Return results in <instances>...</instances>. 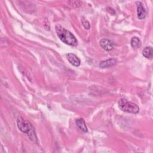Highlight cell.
Instances as JSON below:
<instances>
[{
	"label": "cell",
	"mask_w": 153,
	"mask_h": 153,
	"mask_svg": "<svg viewBox=\"0 0 153 153\" xmlns=\"http://www.w3.org/2000/svg\"><path fill=\"white\" fill-rule=\"evenodd\" d=\"M17 124L19 129L23 133H26L29 139L34 142H37V137L33 127L32 124L27 120L22 117H19L17 120Z\"/></svg>",
	"instance_id": "obj_1"
},
{
	"label": "cell",
	"mask_w": 153,
	"mask_h": 153,
	"mask_svg": "<svg viewBox=\"0 0 153 153\" xmlns=\"http://www.w3.org/2000/svg\"><path fill=\"white\" fill-rule=\"evenodd\" d=\"M55 29L57 35L63 42L71 46L77 45V39L71 32L66 30L60 25H56Z\"/></svg>",
	"instance_id": "obj_2"
},
{
	"label": "cell",
	"mask_w": 153,
	"mask_h": 153,
	"mask_svg": "<svg viewBox=\"0 0 153 153\" xmlns=\"http://www.w3.org/2000/svg\"><path fill=\"white\" fill-rule=\"evenodd\" d=\"M118 106L121 110L131 114H137L139 111V106L126 99L121 98L118 101Z\"/></svg>",
	"instance_id": "obj_3"
},
{
	"label": "cell",
	"mask_w": 153,
	"mask_h": 153,
	"mask_svg": "<svg viewBox=\"0 0 153 153\" xmlns=\"http://www.w3.org/2000/svg\"><path fill=\"white\" fill-rule=\"evenodd\" d=\"M100 46L105 50L106 51H110L112 50L114 48V43L111 40L106 39V38H103L99 41Z\"/></svg>",
	"instance_id": "obj_4"
},
{
	"label": "cell",
	"mask_w": 153,
	"mask_h": 153,
	"mask_svg": "<svg viewBox=\"0 0 153 153\" xmlns=\"http://www.w3.org/2000/svg\"><path fill=\"white\" fill-rule=\"evenodd\" d=\"M67 59L70 63H71L74 66H79L81 64L80 59L74 53H68L67 54Z\"/></svg>",
	"instance_id": "obj_5"
},
{
	"label": "cell",
	"mask_w": 153,
	"mask_h": 153,
	"mask_svg": "<svg viewBox=\"0 0 153 153\" xmlns=\"http://www.w3.org/2000/svg\"><path fill=\"white\" fill-rule=\"evenodd\" d=\"M137 4V17L140 20H142L145 18L146 17V11L145 8L143 7L142 4L139 1L136 2Z\"/></svg>",
	"instance_id": "obj_6"
},
{
	"label": "cell",
	"mask_w": 153,
	"mask_h": 153,
	"mask_svg": "<svg viewBox=\"0 0 153 153\" xmlns=\"http://www.w3.org/2000/svg\"><path fill=\"white\" fill-rule=\"evenodd\" d=\"M117 63V60L115 59L111 58L109 59H107L106 60L102 61L100 63L99 65H100V68H106L111 67V66L115 65Z\"/></svg>",
	"instance_id": "obj_7"
},
{
	"label": "cell",
	"mask_w": 153,
	"mask_h": 153,
	"mask_svg": "<svg viewBox=\"0 0 153 153\" xmlns=\"http://www.w3.org/2000/svg\"><path fill=\"white\" fill-rule=\"evenodd\" d=\"M76 124L78 126V127L82 130L84 133H87L88 131L87 127L86 126V124L84 121V120L82 118H78L75 121Z\"/></svg>",
	"instance_id": "obj_8"
},
{
	"label": "cell",
	"mask_w": 153,
	"mask_h": 153,
	"mask_svg": "<svg viewBox=\"0 0 153 153\" xmlns=\"http://www.w3.org/2000/svg\"><path fill=\"white\" fill-rule=\"evenodd\" d=\"M143 56L146 59H151L153 56V49L152 47H146L142 51Z\"/></svg>",
	"instance_id": "obj_9"
},
{
	"label": "cell",
	"mask_w": 153,
	"mask_h": 153,
	"mask_svg": "<svg viewBox=\"0 0 153 153\" xmlns=\"http://www.w3.org/2000/svg\"><path fill=\"white\" fill-rule=\"evenodd\" d=\"M130 44L132 47L133 48H138L141 45V41L139 39L138 37L134 36L131 39L130 41Z\"/></svg>",
	"instance_id": "obj_10"
},
{
	"label": "cell",
	"mask_w": 153,
	"mask_h": 153,
	"mask_svg": "<svg viewBox=\"0 0 153 153\" xmlns=\"http://www.w3.org/2000/svg\"><path fill=\"white\" fill-rule=\"evenodd\" d=\"M68 3L69 4V5L74 7H78L81 4V2L79 1H68Z\"/></svg>",
	"instance_id": "obj_11"
},
{
	"label": "cell",
	"mask_w": 153,
	"mask_h": 153,
	"mask_svg": "<svg viewBox=\"0 0 153 153\" xmlns=\"http://www.w3.org/2000/svg\"><path fill=\"white\" fill-rule=\"evenodd\" d=\"M82 25L84 27V28H85L86 29H90V25L89 22L87 20L82 19Z\"/></svg>",
	"instance_id": "obj_12"
}]
</instances>
